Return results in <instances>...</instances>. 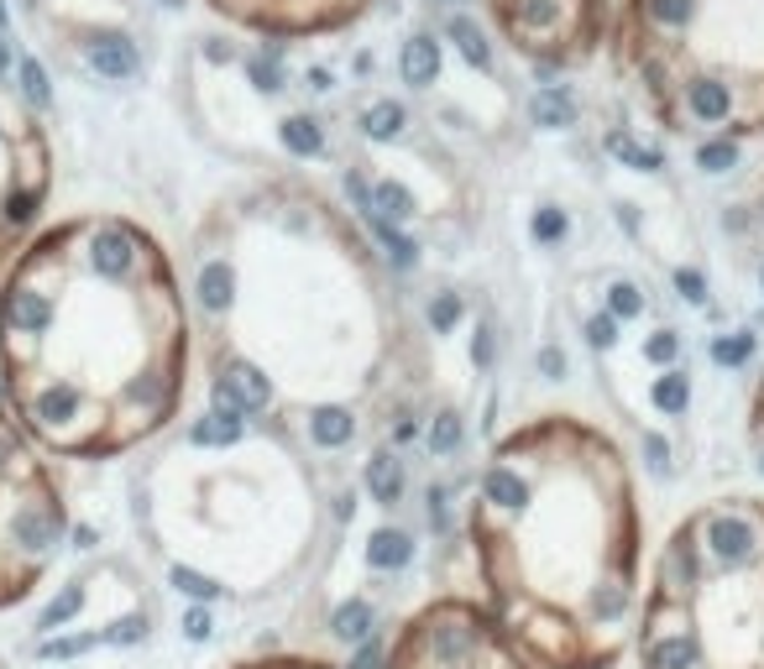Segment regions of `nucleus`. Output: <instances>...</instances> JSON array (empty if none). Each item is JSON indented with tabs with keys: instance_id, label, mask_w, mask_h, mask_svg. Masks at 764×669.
<instances>
[{
	"instance_id": "1",
	"label": "nucleus",
	"mask_w": 764,
	"mask_h": 669,
	"mask_svg": "<svg viewBox=\"0 0 764 669\" xmlns=\"http://www.w3.org/2000/svg\"><path fill=\"white\" fill-rule=\"evenodd\" d=\"M194 346L215 408L267 418L309 455L357 439L403 355L378 252L299 173L225 194L194 231Z\"/></svg>"
},
{
	"instance_id": "2",
	"label": "nucleus",
	"mask_w": 764,
	"mask_h": 669,
	"mask_svg": "<svg viewBox=\"0 0 764 669\" xmlns=\"http://www.w3.org/2000/svg\"><path fill=\"white\" fill-rule=\"evenodd\" d=\"M189 372V288L141 220L84 210L42 225L0 277V397L42 455L152 445L183 414Z\"/></svg>"
},
{
	"instance_id": "3",
	"label": "nucleus",
	"mask_w": 764,
	"mask_h": 669,
	"mask_svg": "<svg viewBox=\"0 0 764 669\" xmlns=\"http://www.w3.org/2000/svg\"><path fill=\"white\" fill-rule=\"evenodd\" d=\"M492 623L534 669H618L644 602V508L624 445L576 414L508 429L461 508Z\"/></svg>"
},
{
	"instance_id": "4",
	"label": "nucleus",
	"mask_w": 764,
	"mask_h": 669,
	"mask_svg": "<svg viewBox=\"0 0 764 669\" xmlns=\"http://www.w3.org/2000/svg\"><path fill=\"white\" fill-rule=\"evenodd\" d=\"M315 455L267 418L210 408L147 476L137 512L189 596H273L320 539Z\"/></svg>"
},
{
	"instance_id": "5",
	"label": "nucleus",
	"mask_w": 764,
	"mask_h": 669,
	"mask_svg": "<svg viewBox=\"0 0 764 669\" xmlns=\"http://www.w3.org/2000/svg\"><path fill=\"white\" fill-rule=\"evenodd\" d=\"M607 53L670 137H764V0H613Z\"/></svg>"
},
{
	"instance_id": "6",
	"label": "nucleus",
	"mask_w": 764,
	"mask_h": 669,
	"mask_svg": "<svg viewBox=\"0 0 764 669\" xmlns=\"http://www.w3.org/2000/svg\"><path fill=\"white\" fill-rule=\"evenodd\" d=\"M639 669H764V497L691 508L644 575Z\"/></svg>"
},
{
	"instance_id": "7",
	"label": "nucleus",
	"mask_w": 764,
	"mask_h": 669,
	"mask_svg": "<svg viewBox=\"0 0 764 669\" xmlns=\"http://www.w3.org/2000/svg\"><path fill=\"white\" fill-rule=\"evenodd\" d=\"M68 539L59 476L38 439L0 408V612L26 602L47 581Z\"/></svg>"
},
{
	"instance_id": "8",
	"label": "nucleus",
	"mask_w": 764,
	"mask_h": 669,
	"mask_svg": "<svg viewBox=\"0 0 764 669\" xmlns=\"http://www.w3.org/2000/svg\"><path fill=\"white\" fill-rule=\"evenodd\" d=\"M382 669H534L477 596H435L408 612L382 654Z\"/></svg>"
},
{
	"instance_id": "9",
	"label": "nucleus",
	"mask_w": 764,
	"mask_h": 669,
	"mask_svg": "<svg viewBox=\"0 0 764 669\" xmlns=\"http://www.w3.org/2000/svg\"><path fill=\"white\" fill-rule=\"evenodd\" d=\"M53 194V141L32 99L0 79V277L11 273L21 246L42 231Z\"/></svg>"
},
{
	"instance_id": "10",
	"label": "nucleus",
	"mask_w": 764,
	"mask_h": 669,
	"mask_svg": "<svg viewBox=\"0 0 764 669\" xmlns=\"http://www.w3.org/2000/svg\"><path fill=\"white\" fill-rule=\"evenodd\" d=\"M498 38L534 68H576L607 42L613 0H482Z\"/></svg>"
},
{
	"instance_id": "11",
	"label": "nucleus",
	"mask_w": 764,
	"mask_h": 669,
	"mask_svg": "<svg viewBox=\"0 0 764 669\" xmlns=\"http://www.w3.org/2000/svg\"><path fill=\"white\" fill-rule=\"evenodd\" d=\"M200 6L262 42H309L351 32L382 0H200Z\"/></svg>"
},
{
	"instance_id": "12",
	"label": "nucleus",
	"mask_w": 764,
	"mask_h": 669,
	"mask_svg": "<svg viewBox=\"0 0 764 669\" xmlns=\"http://www.w3.org/2000/svg\"><path fill=\"white\" fill-rule=\"evenodd\" d=\"M231 669H341V665L315 659V654H257V659H236Z\"/></svg>"
},
{
	"instance_id": "13",
	"label": "nucleus",
	"mask_w": 764,
	"mask_h": 669,
	"mask_svg": "<svg viewBox=\"0 0 764 669\" xmlns=\"http://www.w3.org/2000/svg\"><path fill=\"white\" fill-rule=\"evenodd\" d=\"M749 445H754V466L764 481V367L754 376V397H749Z\"/></svg>"
},
{
	"instance_id": "14",
	"label": "nucleus",
	"mask_w": 764,
	"mask_h": 669,
	"mask_svg": "<svg viewBox=\"0 0 764 669\" xmlns=\"http://www.w3.org/2000/svg\"><path fill=\"white\" fill-rule=\"evenodd\" d=\"M435 68H441V59H429V38H414V47L403 53V74H408V84L429 79Z\"/></svg>"
}]
</instances>
